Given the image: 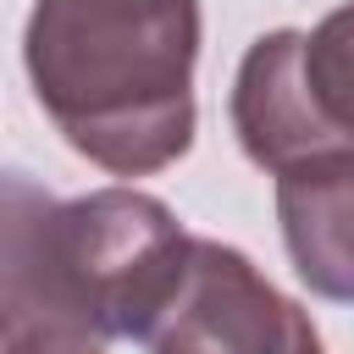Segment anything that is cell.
Here are the masks:
<instances>
[{"label":"cell","mask_w":354,"mask_h":354,"mask_svg":"<svg viewBox=\"0 0 354 354\" xmlns=\"http://www.w3.org/2000/svg\"><path fill=\"white\" fill-rule=\"evenodd\" d=\"M277 221L299 282L315 299L354 304V149L277 171Z\"/></svg>","instance_id":"obj_5"},{"label":"cell","mask_w":354,"mask_h":354,"mask_svg":"<svg viewBox=\"0 0 354 354\" xmlns=\"http://www.w3.org/2000/svg\"><path fill=\"white\" fill-rule=\"evenodd\" d=\"M304 83L332 138L354 149V0H343L304 33Z\"/></svg>","instance_id":"obj_6"},{"label":"cell","mask_w":354,"mask_h":354,"mask_svg":"<svg viewBox=\"0 0 354 354\" xmlns=\"http://www.w3.org/2000/svg\"><path fill=\"white\" fill-rule=\"evenodd\" d=\"M6 354H105V348L77 332H6Z\"/></svg>","instance_id":"obj_7"},{"label":"cell","mask_w":354,"mask_h":354,"mask_svg":"<svg viewBox=\"0 0 354 354\" xmlns=\"http://www.w3.org/2000/svg\"><path fill=\"white\" fill-rule=\"evenodd\" d=\"M232 133L243 144V155L260 171H288L299 160L315 155H337L343 144L332 138V127L321 122L310 83H304V33L299 28H271L260 33L232 77Z\"/></svg>","instance_id":"obj_4"},{"label":"cell","mask_w":354,"mask_h":354,"mask_svg":"<svg viewBox=\"0 0 354 354\" xmlns=\"http://www.w3.org/2000/svg\"><path fill=\"white\" fill-rule=\"evenodd\" d=\"M194 266V232L144 188L50 199L6 177V332H77L94 343H149Z\"/></svg>","instance_id":"obj_2"},{"label":"cell","mask_w":354,"mask_h":354,"mask_svg":"<svg viewBox=\"0 0 354 354\" xmlns=\"http://www.w3.org/2000/svg\"><path fill=\"white\" fill-rule=\"evenodd\" d=\"M149 354H321V332L243 249L194 238V266Z\"/></svg>","instance_id":"obj_3"},{"label":"cell","mask_w":354,"mask_h":354,"mask_svg":"<svg viewBox=\"0 0 354 354\" xmlns=\"http://www.w3.org/2000/svg\"><path fill=\"white\" fill-rule=\"evenodd\" d=\"M199 0H39L22 66L61 138L111 177H149L194 144Z\"/></svg>","instance_id":"obj_1"}]
</instances>
